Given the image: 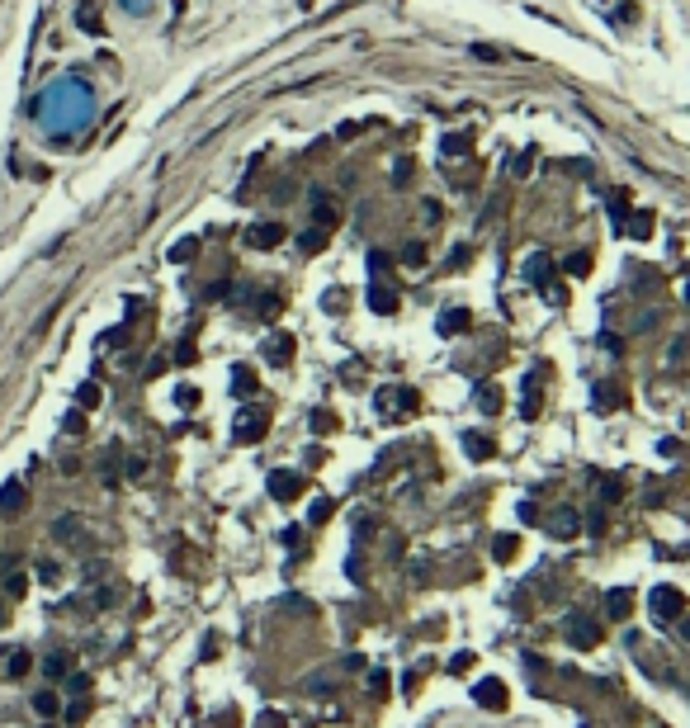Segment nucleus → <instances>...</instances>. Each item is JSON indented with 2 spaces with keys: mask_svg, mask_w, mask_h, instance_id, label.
I'll use <instances>...</instances> for the list:
<instances>
[{
  "mask_svg": "<svg viewBox=\"0 0 690 728\" xmlns=\"http://www.w3.org/2000/svg\"><path fill=\"white\" fill-rule=\"evenodd\" d=\"M369 308H374V313H397V293H388L383 284H374V289H369Z\"/></svg>",
  "mask_w": 690,
  "mask_h": 728,
  "instance_id": "4468645a",
  "label": "nucleus"
},
{
  "mask_svg": "<svg viewBox=\"0 0 690 728\" xmlns=\"http://www.w3.org/2000/svg\"><path fill=\"white\" fill-rule=\"evenodd\" d=\"M468 57H478V62H506V52H502V48H492V43H473Z\"/></svg>",
  "mask_w": 690,
  "mask_h": 728,
  "instance_id": "b1692460",
  "label": "nucleus"
},
{
  "mask_svg": "<svg viewBox=\"0 0 690 728\" xmlns=\"http://www.w3.org/2000/svg\"><path fill=\"white\" fill-rule=\"evenodd\" d=\"M175 402L189 412V407H199V393H194V388H180V393H175Z\"/></svg>",
  "mask_w": 690,
  "mask_h": 728,
  "instance_id": "ea45409f",
  "label": "nucleus"
},
{
  "mask_svg": "<svg viewBox=\"0 0 690 728\" xmlns=\"http://www.w3.org/2000/svg\"><path fill=\"white\" fill-rule=\"evenodd\" d=\"M24 586H29V577H24V572H15V577H5V591H10L15 601H19V596H24Z\"/></svg>",
  "mask_w": 690,
  "mask_h": 728,
  "instance_id": "f704fd0d",
  "label": "nucleus"
},
{
  "mask_svg": "<svg viewBox=\"0 0 690 728\" xmlns=\"http://www.w3.org/2000/svg\"><path fill=\"white\" fill-rule=\"evenodd\" d=\"M567 274H591V251H577V255H567L563 260Z\"/></svg>",
  "mask_w": 690,
  "mask_h": 728,
  "instance_id": "393cba45",
  "label": "nucleus"
},
{
  "mask_svg": "<svg viewBox=\"0 0 690 728\" xmlns=\"http://www.w3.org/2000/svg\"><path fill=\"white\" fill-rule=\"evenodd\" d=\"M596 402L605 407V412H610V407H619V393H615L610 383H596Z\"/></svg>",
  "mask_w": 690,
  "mask_h": 728,
  "instance_id": "2f4dec72",
  "label": "nucleus"
},
{
  "mask_svg": "<svg viewBox=\"0 0 690 728\" xmlns=\"http://www.w3.org/2000/svg\"><path fill=\"white\" fill-rule=\"evenodd\" d=\"M246 246L251 251H270V246H279L284 241V222H255V227H246Z\"/></svg>",
  "mask_w": 690,
  "mask_h": 728,
  "instance_id": "20e7f679",
  "label": "nucleus"
},
{
  "mask_svg": "<svg viewBox=\"0 0 690 728\" xmlns=\"http://www.w3.org/2000/svg\"><path fill=\"white\" fill-rule=\"evenodd\" d=\"M397 402H402V407H397L402 416H407V412H416V393H411V388H402V393H397ZM378 407L388 412V407H392V393H378Z\"/></svg>",
  "mask_w": 690,
  "mask_h": 728,
  "instance_id": "dca6fc26",
  "label": "nucleus"
},
{
  "mask_svg": "<svg viewBox=\"0 0 690 728\" xmlns=\"http://www.w3.org/2000/svg\"><path fill=\"white\" fill-rule=\"evenodd\" d=\"M33 714H38V719H52V714H57V696H52V691H38V696H33Z\"/></svg>",
  "mask_w": 690,
  "mask_h": 728,
  "instance_id": "412c9836",
  "label": "nucleus"
},
{
  "mask_svg": "<svg viewBox=\"0 0 690 728\" xmlns=\"http://www.w3.org/2000/svg\"><path fill=\"white\" fill-rule=\"evenodd\" d=\"M0 662H5V672H0L5 681H24V677H29V667H33V657H29L24 648H10Z\"/></svg>",
  "mask_w": 690,
  "mask_h": 728,
  "instance_id": "6e6552de",
  "label": "nucleus"
},
{
  "mask_svg": "<svg viewBox=\"0 0 690 728\" xmlns=\"http://www.w3.org/2000/svg\"><path fill=\"white\" fill-rule=\"evenodd\" d=\"M52 535H57V539H62V544H66V539H80V535H85V530H80V521H76V516H62V521L52 525Z\"/></svg>",
  "mask_w": 690,
  "mask_h": 728,
  "instance_id": "aec40b11",
  "label": "nucleus"
},
{
  "mask_svg": "<svg viewBox=\"0 0 690 728\" xmlns=\"http://www.w3.org/2000/svg\"><path fill=\"white\" fill-rule=\"evenodd\" d=\"M492 554H497V563H511V558L520 554V539L516 535H497L492 539Z\"/></svg>",
  "mask_w": 690,
  "mask_h": 728,
  "instance_id": "ddd939ff",
  "label": "nucleus"
},
{
  "mask_svg": "<svg viewBox=\"0 0 690 728\" xmlns=\"http://www.w3.org/2000/svg\"><path fill=\"white\" fill-rule=\"evenodd\" d=\"M327 516H331V497H322V502H313V516H308V521H313V525H322V521H327Z\"/></svg>",
  "mask_w": 690,
  "mask_h": 728,
  "instance_id": "e433bc0d",
  "label": "nucleus"
},
{
  "mask_svg": "<svg viewBox=\"0 0 690 728\" xmlns=\"http://www.w3.org/2000/svg\"><path fill=\"white\" fill-rule=\"evenodd\" d=\"M175 360H180V364H194V346H189V341H180V350H175Z\"/></svg>",
  "mask_w": 690,
  "mask_h": 728,
  "instance_id": "37998d69",
  "label": "nucleus"
},
{
  "mask_svg": "<svg viewBox=\"0 0 690 728\" xmlns=\"http://www.w3.org/2000/svg\"><path fill=\"white\" fill-rule=\"evenodd\" d=\"M464 454L478 459V463H487L492 454H497V444H492V435H483V430H468V435H464Z\"/></svg>",
  "mask_w": 690,
  "mask_h": 728,
  "instance_id": "0eeeda50",
  "label": "nucleus"
},
{
  "mask_svg": "<svg viewBox=\"0 0 690 728\" xmlns=\"http://www.w3.org/2000/svg\"><path fill=\"white\" fill-rule=\"evenodd\" d=\"M255 388V374L251 369H236V393H251Z\"/></svg>",
  "mask_w": 690,
  "mask_h": 728,
  "instance_id": "58836bf2",
  "label": "nucleus"
},
{
  "mask_svg": "<svg viewBox=\"0 0 690 728\" xmlns=\"http://www.w3.org/2000/svg\"><path fill=\"white\" fill-rule=\"evenodd\" d=\"M260 728H284V719H279V714H270V710H265V714H260Z\"/></svg>",
  "mask_w": 690,
  "mask_h": 728,
  "instance_id": "a18cd8bd",
  "label": "nucleus"
},
{
  "mask_svg": "<svg viewBox=\"0 0 690 728\" xmlns=\"http://www.w3.org/2000/svg\"><path fill=\"white\" fill-rule=\"evenodd\" d=\"M648 605H653V619H676L681 610H686V596H681L676 586H658Z\"/></svg>",
  "mask_w": 690,
  "mask_h": 728,
  "instance_id": "7ed1b4c3",
  "label": "nucleus"
},
{
  "mask_svg": "<svg viewBox=\"0 0 690 728\" xmlns=\"http://www.w3.org/2000/svg\"><path fill=\"white\" fill-rule=\"evenodd\" d=\"M624 218H629V199H624V194H610V222H615V232L624 227Z\"/></svg>",
  "mask_w": 690,
  "mask_h": 728,
  "instance_id": "a878e982",
  "label": "nucleus"
},
{
  "mask_svg": "<svg viewBox=\"0 0 690 728\" xmlns=\"http://www.w3.org/2000/svg\"><path fill=\"white\" fill-rule=\"evenodd\" d=\"M549 535H553V539H577V535H581V516H577L572 506L553 511V516H549Z\"/></svg>",
  "mask_w": 690,
  "mask_h": 728,
  "instance_id": "423d86ee",
  "label": "nucleus"
},
{
  "mask_svg": "<svg viewBox=\"0 0 690 728\" xmlns=\"http://www.w3.org/2000/svg\"><path fill=\"white\" fill-rule=\"evenodd\" d=\"M464 152H473V133H449L444 138V157H464Z\"/></svg>",
  "mask_w": 690,
  "mask_h": 728,
  "instance_id": "6ab92c4d",
  "label": "nucleus"
},
{
  "mask_svg": "<svg viewBox=\"0 0 690 728\" xmlns=\"http://www.w3.org/2000/svg\"><path fill=\"white\" fill-rule=\"evenodd\" d=\"M66 667H71V657H66V653H47L43 672H47V677H66Z\"/></svg>",
  "mask_w": 690,
  "mask_h": 728,
  "instance_id": "c85d7f7f",
  "label": "nucleus"
},
{
  "mask_svg": "<svg viewBox=\"0 0 690 728\" xmlns=\"http://www.w3.org/2000/svg\"><path fill=\"white\" fill-rule=\"evenodd\" d=\"M402 260H407V265H421V260H425V246H421V241H407V246H402Z\"/></svg>",
  "mask_w": 690,
  "mask_h": 728,
  "instance_id": "473e14b6",
  "label": "nucleus"
},
{
  "mask_svg": "<svg viewBox=\"0 0 690 728\" xmlns=\"http://www.w3.org/2000/svg\"><path fill=\"white\" fill-rule=\"evenodd\" d=\"M468 667H473V653H459V657H454V667H449V672H468Z\"/></svg>",
  "mask_w": 690,
  "mask_h": 728,
  "instance_id": "c03bdc74",
  "label": "nucleus"
},
{
  "mask_svg": "<svg viewBox=\"0 0 690 728\" xmlns=\"http://www.w3.org/2000/svg\"><path fill=\"white\" fill-rule=\"evenodd\" d=\"M605 605H610L615 619H624L629 610H634V596H629V591H610V601H605Z\"/></svg>",
  "mask_w": 690,
  "mask_h": 728,
  "instance_id": "4be33fe9",
  "label": "nucleus"
},
{
  "mask_svg": "<svg viewBox=\"0 0 690 728\" xmlns=\"http://www.w3.org/2000/svg\"><path fill=\"white\" fill-rule=\"evenodd\" d=\"M298 492H303V478L293 473V468H274V473H270V497H274V502H293Z\"/></svg>",
  "mask_w": 690,
  "mask_h": 728,
  "instance_id": "39448f33",
  "label": "nucleus"
},
{
  "mask_svg": "<svg viewBox=\"0 0 690 728\" xmlns=\"http://www.w3.org/2000/svg\"><path fill=\"white\" fill-rule=\"evenodd\" d=\"M464 260H468V246H454V255H449V269H464Z\"/></svg>",
  "mask_w": 690,
  "mask_h": 728,
  "instance_id": "79ce46f5",
  "label": "nucleus"
},
{
  "mask_svg": "<svg viewBox=\"0 0 690 728\" xmlns=\"http://www.w3.org/2000/svg\"><path fill=\"white\" fill-rule=\"evenodd\" d=\"M549 255H534V260H530V265H525V274H530V284H544V279H549Z\"/></svg>",
  "mask_w": 690,
  "mask_h": 728,
  "instance_id": "5701e85b",
  "label": "nucleus"
},
{
  "mask_svg": "<svg viewBox=\"0 0 690 728\" xmlns=\"http://www.w3.org/2000/svg\"><path fill=\"white\" fill-rule=\"evenodd\" d=\"M473 700H478L483 710H506V705H511L506 681H497V677H483V681H478V686H473Z\"/></svg>",
  "mask_w": 690,
  "mask_h": 728,
  "instance_id": "f03ea898",
  "label": "nucleus"
},
{
  "mask_svg": "<svg viewBox=\"0 0 690 728\" xmlns=\"http://www.w3.org/2000/svg\"><path fill=\"white\" fill-rule=\"evenodd\" d=\"M199 251V241L194 237H185V241H175V251H171V260H189V255Z\"/></svg>",
  "mask_w": 690,
  "mask_h": 728,
  "instance_id": "72a5a7b5",
  "label": "nucleus"
},
{
  "mask_svg": "<svg viewBox=\"0 0 690 728\" xmlns=\"http://www.w3.org/2000/svg\"><path fill=\"white\" fill-rule=\"evenodd\" d=\"M369 691L383 696V691H388V672H374V677H369Z\"/></svg>",
  "mask_w": 690,
  "mask_h": 728,
  "instance_id": "a19ab883",
  "label": "nucleus"
},
{
  "mask_svg": "<svg viewBox=\"0 0 690 728\" xmlns=\"http://www.w3.org/2000/svg\"><path fill=\"white\" fill-rule=\"evenodd\" d=\"M421 218H425V222H430V227H435V222H440V218H444V208H440V204H435V199H425V204H421Z\"/></svg>",
  "mask_w": 690,
  "mask_h": 728,
  "instance_id": "c9c22d12",
  "label": "nucleus"
},
{
  "mask_svg": "<svg viewBox=\"0 0 690 728\" xmlns=\"http://www.w3.org/2000/svg\"><path fill=\"white\" fill-rule=\"evenodd\" d=\"M619 232H629V237H638V241H643L648 232H653V218H648L643 208H638V213H634V218H624V227H619Z\"/></svg>",
  "mask_w": 690,
  "mask_h": 728,
  "instance_id": "2eb2a0df",
  "label": "nucleus"
},
{
  "mask_svg": "<svg viewBox=\"0 0 690 728\" xmlns=\"http://www.w3.org/2000/svg\"><path fill=\"white\" fill-rule=\"evenodd\" d=\"M298 246H303V251H322V246H327V232H322V227H317V232H303Z\"/></svg>",
  "mask_w": 690,
  "mask_h": 728,
  "instance_id": "c756f323",
  "label": "nucleus"
},
{
  "mask_svg": "<svg viewBox=\"0 0 690 728\" xmlns=\"http://www.w3.org/2000/svg\"><path fill=\"white\" fill-rule=\"evenodd\" d=\"M232 430H236V440H241V444H260V440H265V430H270V412H265V407H241Z\"/></svg>",
  "mask_w": 690,
  "mask_h": 728,
  "instance_id": "f257e3e1",
  "label": "nucleus"
},
{
  "mask_svg": "<svg viewBox=\"0 0 690 728\" xmlns=\"http://www.w3.org/2000/svg\"><path fill=\"white\" fill-rule=\"evenodd\" d=\"M265 355H270V360H289V355H293V336H270Z\"/></svg>",
  "mask_w": 690,
  "mask_h": 728,
  "instance_id": "a211bd4d",
  "label": "nucleus"
},
{
  "mask_svg": "<svg viewBox=\"0 0 690 728\" xmlns=\"http://www.w3.org/2000/svg\"><path fill=\"white\" fill-rule=\"evenodd\" d=\"M567 629H572L567 638H572L577 648H596V643H600V633H596V624H591V619H572Z\"/></svg>",
  "mask_w": 690,
  "mask_h": 728,
  "instance_id": "9b49d317",
  "label": "nucleus"
},
{
  "mask_svg": "<svg viewBox=\"0 0 690 728\" xmlns=\"http://www.w3.org/2000/svg\"><path fill=\"white\" fill-rule=\"evenodd\" d=\"M468 327H473L468 308H449V313L440 317V336H459V332H468Z\"/></svg>",
  "mask_w": 690,
  "mask_h": 728,
  "instance_id": "9d476101",
  "label": "nucleus"
},
{
  "mask_svg": "<svg viewBox=\"0 0 690 728\" xmlns=\"http://www.w3.org/2000/svg\"><path fill=\"white\" fill-rule=\"evenodd\" d=\"M317 218H322V232H327V227H336L341 208H336V199H331V194H322V199H317Z\"/></svg>",
  "mask_w": 690,
  "mask_h": 728,
  "instance_id": "f3484780",
  "label": "nucleus"
},
{
  "mask_svg": "<svg viewBox=\"0 0 690 728\" xmlns=\"http://www.w3.org/2000/svg\"><path fill=\"white\" fill-rule=\"evenodd\" d=\"M520 412L530 416V421L539 416V369H534V374H525V402H520Z\"/></svg>",
  "mask_w": 690,
  "mask_h": 728,
  "instance_id": "f8f14e48",
  "label": "nucleus"
},
{
  "mask_svg": "<svg viewBox=\"0 0 690 728\" xmlns=\"http://www.w3.org/2000/svg\"><path fill=\"white\" fill-rule=\"evenodd\" d=\"M478 407H483V412H497V407H502V393H497L492 383H483V388H478Z\"/></svg>",
  "mask_w": 690,
  "mask_h": 728,
  "instance_id": "bb28decb",
  "label": "nucleus"
},
{
  "mask_svg": "<svg viewBox=\"0 0 690 728\" xmlns=\"http://www.w3.org/2000/svg\"><path fill=\"white\" fill-rule=\"evenodd\" d=\"M76 402H80V407H85V412H90V407H99V388H95V383H80Z\"/></svg>",
  "mask_w": 690,
  "mask_h": 728,
  "instance_id": "7c9ffc66",
  "label": "nucleus"
},
{
  "mask_svg": "<svg viewBox=\"0 0 690 728\" xmlns=\"http://www.w3.org/2000/svg\"><path fill=\"white\" fill-rule=\"evenodd\" d=\"M24 502H29V497H24V483H5V487H0V516H19Z\"/></svg>",
  "mask_w": 690,
  "mask_h": 728,
  "instance_id": "1a4fd4ad",
  "label": "nucleus"
},
{
  "mask_svg": "<svg viewBox=\"0 0 690 728\" xmlns=\"http://www.w3.org/2000/svg\"><path fill=\"white\" fill-rule=\"evenodd\" d=\"M66 691H71V696H85V691H90V677H85V672H76V677L66 681Z\"/></svg>",
  "mask_w": 690,
  "mask_h": 728,
  "instance_id": "4c0bfd02",
  "label": "nucleus"
},
{
  "mask_svg": "<svg viewBox=\"0 0 690 728\" xmlns=\"http://www.w3.org/2000/svg\"><path fill=\"white\" fill-rule=\"evenodd\" d=\"M624 478H605V483H600V502H619V497H624Z\"/></svg>",
  "mask_w": 690,
  "mask_h": 728,
  "instance_id": "cd10ccee",
  "label": "nucleus"
}]
</instances>
